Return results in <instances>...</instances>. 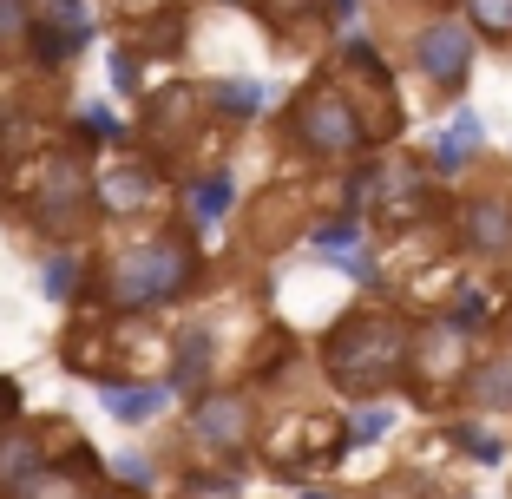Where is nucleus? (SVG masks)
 <instances>
[{"label":"nucleus","mask_w":512,"mask_h":499,"mask_svg":"<svg viewBox=\"0 0 512 499\" xmlns=\"http://www.w3.org/2000/svg\"><path fill=\"white\" fill-rule=\"evenodd\" d=\"M197 283H204V250H197L191 224H151L138 237H119L112 250H92L86 303L112 309V316H158V309L184 303Z\"/></svg>","instance_id":"1"},{"label":"nucleus","mask_w":512,"mask_h":499,"mask_svg":"<svg viewBox=\"0 0 512 499\" xmlns=\"http://www.w3.org/2000/svg\"><path fill=\"white\" fill-rule=\"evenodd\" d=\"M407 362H414V309L407 303H355L322 329L316 368L342 401H388L407 394Z\"/></svg>","instance_id":"2"},{"label":"nucleus","mask_w":512,"mask_h":499,"mask_svg":"<svg viewBox=\"0 0 512 499\" xmlns=\"http://www.w3.org/2000/svg\"><path fill=\"white\" fill-rule=\"evenodd\" d=\"M283 145L316 171H362L368 158L388 152L375 138V119L362 112V99L348 92L335 66H322L296 86V99L283 106Z\"/></svg>","instance_id":"3"},{"label":"nucleus","mask_w":512,"mask_h":499,"mask_svg":"<svg viewBox=\"0 0 512 499\" xmlns=\"http://www.w3.org/2000/svg\"><path fill=\"white\" fill-rule=\"evenodd\" d=\"M14 204L40 237H79V230L99 217V197H92V165L86 152H66V145H33L14 171Z\"/></svg>","instance_id":"4"},{"label":"nucleus","mask_w":512,"mask_h":499,"mask_svg":"<svg viewBox=\"0 0 512 499\" xmlns=\"http://www.w3.org/2000/svg\"><path fill=\"white\" fill-rule=\"evenodd\" d=\"M486 335L460 309H414V362H407V394L421 408H460L473 362H480Z\"/></svg>","instance_id":"5"},{"label":"nucleus","mask_w":512,"mask_h":499,"mask_svg":"<svg viewBox=\"0 0 512 499\" xmlns=\"http://www.w3.org/2000/svg\"><path fill=\"white\" fill-rule=\"evenodd\" d=\"M447 257L467 270H512V171L506 178H467L440 211Z\"/></svg>","instance_id":"6"},{"label":"nucleus","mask_w":512,"mask_h":499,"mask_svg":"<svg viewBox=\"0 0 512 499\" xmlns=\"http://www.w3.org/2000/svg\"><path fill=\"white\" fill-rule=\"evenodd\" d=\"M184 447L197 454V486H230V467L263 447V408L250 388H211L197 394L191 421H184Z\"/></svg>","instance_id":"7"},{"label":"nucleus","mask_w":512,"mask_h":499,"mask_svg":"<svg viewBox=\"0 0 512 499\" xmlns=\"http://www.w3.org/2000/svg\"><path fill=\"white\" fill-rule=\"evenodd\" d=\"M407 66L440 106H460L473 86V66H480V33L460 20V7H427L407 27Z\"/></svg>","instance_id":"8"},{"label":"nucleus","mask_w":512,"mask_h":499,"mask_svg":"<svg viewBox=\"0 0 512 499\" xmlns=\"http://www.w3.org/2000/svg\"><path fill=\"white\" fill-rule=\"evenodd\" d=\"M211 125V92L204 86H158L145 92V106H138V145L151 158H171L184 145H197Z\"/></svg>","instance_id":"9"},{"label":"nucleus","mask_w":512,"mask_h":499,"mask_svg":"<svg viewBox=\"0 0 512 499\" xmlns=\"http://www.w3.org/2000/svg\"><path fill=\"white\" fill-rule=\"evenodd\" d=\"M460 414H480V421H512V316L486 335L480 362H473L467 388H460Z\"/></svg>","instance_id":"10"},{"label":"nucleus","mask_w":512,"mask_h":499,"mask_svg":"<svg viewBox=\"0 0 512 499\" xmlns=\"http://www.w3.org/2000/svg\"><path fill=\"white\" fill-rule=\"evenodd\" d=\"M92 197L106 217H138L165 197V178H158V158H119V165L92 171Z\"/></svg>","instance_id":"11"},{"label":"nucleus","mask_w":512,"mask_h":499,"mask_svg":"<svg viewBox=\"0 0 512 499\" xmlns=\"http://www.w3.org/2000/svg\"><path fill=\"white\" fill-rule=\"evenodd\" d=\"M53 434H60V427H40V421L0 427V499L14 493L20 480H33V473L53 460Z\"/></svg>","instance_id":"12"},{"label":"nucleus","mask_w":512,"mask_h":499,"mask_svg":"<svg viewBox=\"0 0 512 499\" xmlns=\"http://www.w3.org/2000/svg\"><path fill=\"white\" fill-rule=\"evenodd\" d=\"M342 7H348V0H250V14L263 20L270 33H283V40H296V33H322Z\"/></svg>","instance_id":"13"},{"label":"nucleus","mask_w":512,"mask_h":499,"mask_svg":"<svg viewBox=\"0 0 512 499\" xmlns=\"http://www.w3.org/2000/svg\"><path fill=\"white\" fill-rule=\"evenodd\" d=\"M92 473H99V467H92V454H79L73 467L46 460V467L33 473V480H20L7 499H99V493H92Z\"/></svg>","instance_id":"14"},{"label":"nucleus","mask_w":512,"mask_h":499,"mask_svg":"<svg viewBox=\"0 0 512 499\" xmlns=\"http://www.w3.org/2000/svg\"><path fill=\"white\" fill-rule=\"evenodd\" d=\"M427 165L440 171V178H453V171H473V165H486V132H480V119L473 112H460V119L440 132V145L427 152Z\"/></svg>","instance_id":"15"},{"label":"nucleus","mask_w":512,"mask_h":499,"mask_svg":"<svg viewBox=\"0 0 512 499\" xmlns=\"http://www.w3.org/2000/svg\"><path fill=\"white\" fill-rule=\"evenodd\" d=\"M453 7H460V20L480 33V46L512 53V0H453Z\"/></svg>","instance_id":"16"},{"label":"nucleus","mask_w":512,"mask_h":499,"mask_svg":"<svg viewBox=\"0 0 512 499\" xmlns=\"http://www.w3.org/2000/svg\"><path fill=\"white\" fill-rule=\"evenodd\" d=\"M33 0H0V53H33Z\"/></svg>","instance_id":"17"},{"label":"nucleus","mask_w":512,"mask_h":499,"mask_svg":"<svg viewBox=\"0 0 512 499\" xmlns=\"http://www.w3.org/2000/svg\"><path fill=\"white\" fill-rule=\"evenodd\" d=\"M14 421H20V388L0 381V427H14Z\"/></svg>","instance_id":"18"},{"label":"nucleus","mask_w":512,"mask_h":499,"mask_svg":"<svg viewBox=\"0 0 512 499\" xmlns=\"http://www.w3.org/2000/svg\"><path fill=\"white\" fill-rule=\"evenodd\" d=\"M99 499H138V493H119V486H112V493H99Z\"/></svg>","instance_id":"19"},{"label":"nucleus","mask_w":512,"mask_h":499,"mask_svg":"<svg viewBox=\"0 0 512 499\" xmlns=\"http://www.w3.org/2000/svg\"><path fill=\"white\" fill-rule=\"evenodd\" d=\"M302 499H335V493H302Z\"/></svg>","instance_id":"20"}]
</instances>
